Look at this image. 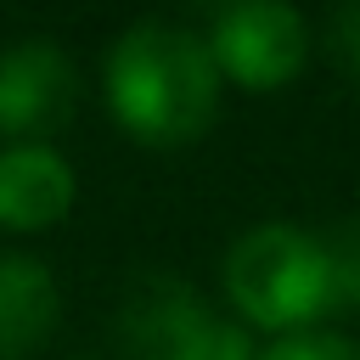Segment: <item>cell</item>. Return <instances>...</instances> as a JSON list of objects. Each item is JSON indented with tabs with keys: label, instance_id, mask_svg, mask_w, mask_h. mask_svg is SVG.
I'll return each instance as SVG.
<instances>
[{
	"label": "cell",
	"instance_id": "cell-3",
	"mask_svg": "<svg viewBox=\"0 0 360 360\" xmlns=\"http://www.w3.org/2000/svg\"><path fill=\"white\" fill-rule=\"evenodd\" d=\"M124 360H259L248 326L202 304L197 287L152 270L129 287L118 315Z\"/></svg>",
	"mask_w": 360,
	"mask_h": 360
},
{
	"label": "cell",
	"instance_id": "cell-2",
	"mask_svg": "<svg viewBox=\"0 0 360 360\" xmlns=\"http://www.w3.org/2000/svg\"><path fill=\"white\" fill-rule=\"evenodd\" d=\"M219 281H225V304H231L236 326L270 332V343L298 338V332H321V321H332L321 236L292 219L248 225L225 248Z\"/></svg>",
	"mask_w": 360,
	"mask_h": 360
},
{
	"label": "cell",
	"instance_id": "cell-4",
	"mask_svg": "<svg viewBox=\"0 0 360 360\" xmlns=\"http://www.w3.org/2000/svg\"><path fill=\"white\" fill-rule=\"evenodd\" d=\"M208 39V56L219 68L225 84L236 90H253V96H270V90H287L309 51H315V34H309V17L287 0H236V6H219L202 28Z\"/></svg>",
	"mask_w": 360,
	"mask_h": 360
},
{
	"label": "cell",
	"instance_id": "cell-6",
	"mask_svg": "<svg viewBox=\"0 0 360 360\" xmlns=\"http://www.w3.org/2000/svg\"><path fill=\"white\" fill-rule=\"evenodd\" d=\"M79 180L51 141L0 146V231H51L73 214Z\"/></svg>",
	"mask_w": 360,
	"mask_h": 360
},
{
	"label": "cell",
	"instance_id": "cell-5",
	"mask_svg": "<svg viewBox=\"0 0 360 360\" xmlns=\"http://www.w3.org/2000/svg\"><path fill=\"white\" fill-rule=\"evenodd\" d=\"M73 101H79V73L56 39L28 34L0 51V141L6 146L45 141L73 112Z\"/></svg>",
	"mask_w": 360,
	"mask_h": 360
},
{
	"label": "cell",
	"instance_id": "cell-9",
	"mask_svg": "<svg viewBox=\"0 0 360 360\" xmlns=\"http://www.w3.org/2000/svg\"><path fill=\"white\" fill-rule=\"evenodd\" d=\"M321 51H326V62L360 90V0H343V6L326 11V22H321Z\"/></svg>",
	"mask_w": 360,
	"mask_h": 360
},
{
	"label": "cell",
	"instance_id": "cell-7",
	"mask_svg": "<svg viewBox=\"0 0 360 360\" xmlns=\"http://www.w3.org/2000/svg\"><path fill=\"white\" fill-rule=\"evenodd\" d=\"M56 276L34 253H0V360H28L56 332Z\"/></svg>",
	"mask_w": 360,
	"mask_h": 360
},
{
	"label": "cell",
	"instance_id": "cell-1",
	"mask_svg": "<svg viewBox=\"0 0 360 360\" xmlns=\"http://www.w3.org/2000/svg\"><path fill=\"white\" fill-rule=\"evenodd\" d=\"M107 112L141 146H191L219 118L225 79L208 56V39L186 22H129L101 68Z\"/></svg>",
	"mask_w": 360,
	"mask_h": 360
},
{
	"label": "cell",
	"instance_id": "cell-8",
	"mask_svg": "<svg viewBox=\"0 0 360 360\" xmlns=\"http://www.w3.org/2000/svg\"><path fill=\"white\" fill-rule=\"evenodd\" d=\"M321 236L326 259V287H332V315H360V219H332Z\"/></svg>",
	"mask_w": 360,
	"mask_h": 360
},
{
	"label": "cell",
	"instance_id": "cell-10",
	"mask_svg": "<svg viewBox=\"0 0 360 360\" xmlns=\"http://www.w3.org/2000/svg\"><path fill=\"white\" fill-rule=\"evenodd\" d=\"M259 360H360V343L321 326V332H298V338H276L259 349Z\"/></svg>",
	"mask_w": 360,
	"mask_h": 360
}]
</instances>
